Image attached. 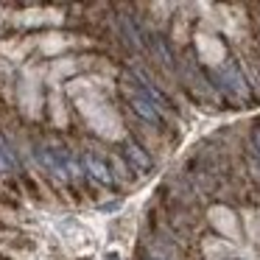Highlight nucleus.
<instances>
[{
  "mask_svg": "<svg viewBox=\"0 0 260 260\" xmlns=\"http://www.w3.org/2000/svg\"><path fill=\"white\" fill-rule=\"evenodd\" d=\"M126 157H132V159H135V165H137V168H143V171L151 168V159H148V154L143 151L137 143H132V140H126Z\"/></svg>",
  "mask_w": 260,
  "mask_h": 260,
  "instance_id": "39448f33",
  "label": "nucleus"
},
{
  "mask_svg": "<svg viewBox=\"0 0 260 260\" xmlns=\"http://www.w3.org/2000/svg\"><path fill=\"white\" fill-rule=\"evenodd\" d=\"M107 260H118V254H107Z\"/></svg>",
  "mask_w": 260,
  "mask_h": 260,
  "instance_id": "0eeeda50",
  "label": "nucleus"
},
{
  "mask_svg": "<svg viewBox=\"0 0 260 260\" xmlns=\"http://www.w3.org/2000/svg\"><path fill=\"white\" fill-rule=\"evenodd\" d=\"M0 162L6 165V171H17V157H14L12 146L0 137Z\"/></svg>",
  "mask_w": 260,
  "mask_h": 260,
  "instance_id": "423d86ee",
  "label": "nucleus"
},
{
  "mask_svg": "<svg viewBox=\"0 0 260 260\" xmlns=\"http://www.w3.org/2000/svg\"><path fill=\"white\" fill-rule=\"evenodd\" d=\"M210 224L215 226V232L226 235L230 241H235V238H238V218L232 215V210L224 207V204H218V207H210Z\"/></svg>",
  "mask_w": 260,
  "mask_h": 260,
  "instance_id": "f257e3e1",
  "label": "nucleus"
},
{
  "mask_svg": "<svg viewBox=\"0 0 260 260\" xmlns=\"http://www.w3.org/2000/svg\"><path fill=\"white\" fill-rule=\"evenodd\" d=\"M129 95H132V109H135V112L140 115L143 120H148V123H159V115H157V109H154L151 104L146 101V98L135 95L132 90H129Z\"/></svg>",
  "mask_w": 260,
  "mask_h": 260,
  "instance_id": "7ed1b4c3",
  "label": "nucleus"
},
{
  "mask_svg": "<svg viewBox=\"0 0 260 260\" xmlns=\"http://www.w3.org/2000/svg\"><path fill=\"white\" fill-rule=\"evenodd\" d=\"M84 165H87V171H90V174L95 176L98 182H107V185L112 182V174L107 171V165H104L101 159H95L92 154H84Z\"/></svg>",
  "mask_w": 260,
  "mask_h": 260,
  "instance_id": "20e7f679",
  "label": "nucleus"
},
{
  "mask_svg": "<svg viewBox=\"0 0 260 260\" xmlns=\"http://www.w3.org/2000/svg\"><path fill=\"white\" fill-rule=\"evenodd\" d=\"M254 140H257V146H260V132H257V135H254Z\"/></svg>",
  "mask_w": 260,
  "mask_h": 260,
  "instance_id": "6e6552de",
  "label": "nucleus"
},
{
  "mask_svg": "<svg viewBox=\"0 0 260 260\" xmlns=\"http://www.w3.org/2000/svg\"><path fill=\"white\" fill-rule=\"evenodd\" d=\"M196 48H199V56H202L207 64H218L221 59H224V45H221L215 37L196 34Z\"/></svg>",
  "mask_w": 260,
  "mask_h": 260,
  "instance_id": "f03ea898",
  "label": "nucleus"
}]
</instances>
